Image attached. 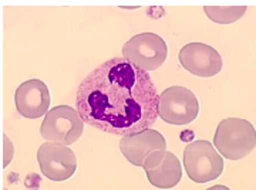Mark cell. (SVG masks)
Masks as SVG:
<instances>
[{
	"instance_id": "30bf717a",
	"label": "cell",
	"mask_w": 256,
	"mask_h": 190,
	"mask_svg": "<svg viewBox=\"0 0 256 190\" xmlns=\"http://www.w3.org/2000/svg\"><path fill=\"white\" fill-rule=\"evenodd\" d=\"M165 149V138L158 131L151 128L122 136V139L120 141V151L128 162L134 166H142L146 158L152 152Z\"/></svg>"
},
{
	"instance_id": "4fadbf2b",
	"label": "cell",
	"mask_w": 256,
	"mask_h": 190,
	"mask_svg": "<svg viewBox=\"0 0 256 190\" xmlns=\"http://www.w3.org/2000/svg\"><path fill=\"white\" fill-rule=\"evenodd\" d=\"M3 142L6 144V146H8V149H4V146H3V151L8 154V156H6V159L3 161V168H6L8 165H9V161L12 159V151H13V148H12V144H10V141L8 139V136L3 135Z\"/></svg>"
},
{
	"instance_id": "8992f818",
	"label": "cell",
	"mask_w": 256,
	"mask_h": 190,
	"mask_svg": "<svg viewBox=\"0 0 256 190\" xmlns=\"http://www.w3.org/2000/svg\"><path fill=\"white\" fill-rule=\"evenodd\" d=\"M200 114V102L184 87H170L158 95V117L172 125L191 124Z\"/></svg>"
},
{
	"instance_id": "9c48e42d",
	"label": "cell",
	"mask_w": 256,
	"mask_h": 190,
	"mask_svg": "<svg viewBox=\"0 0 256 190\" xmlns=\"http://www.w3.org/2000/svg\"><path fill=\"white\" fill-rule=\"evenodd\" d=\"M180 64L194 75L214 77L222 70V57L210 45L190 43L180 51Z\"/></svg>"
},
{
	"instance_id": "5b68a950",
	"label": "cell",
	"mask_w": 256,
	"mask_h": 190,
	"mask_svg": "<svg viewBox=\"0 0 256 190\" xmlns=\"http://www.w3.org/2000/svg\"><path fill=\"white\" fill-rule=\"evenodd\" d=\"M168 47L162 37L154 33H140L122 47V57L146 73L158 70L166 60Z\"/></svg>"
},
{
	"instance_id": "7c38bea8",
	"label": "cell",
	"mask_w": 256,
	"mask_h": 190,
	"mask_svg": "<svg viewBox=\"0 0 256 190\" xmlns=\"http://www.w3.org/2000/svg\"><path fill=\"white\" fill-rule=\"evenodd\" d=\"M206 16L220 24H229L242 17L246 11V6H205Z\"/></svg>"
},
{
	"instance_id": "7a4b0ae2",
	"label": "cell",
	"mask_w": 256,
	"mask_h": 190,
	"mask_svg": "<svg viewBox=\"0 0 256 190\" xmlns=\"http://www.w3.org/2000/svg\"><path fill=\"white\" fill-rule=\"evenodd\" d=\"M214 145L229 161L244 159L255 151V127L242 118H226L216 128Z\"/></svg>"
},
{
	"instance_id": "5bb4252c",
	"label": "cell",
	"mask_w": 256,
	"mask_h": 190,
	"mask_svg": "<svg viewBox=\"0 0 256 190\" xmlns=\"http://www.w3.org/2000/svg\"><path fill=\"white\" fill-rule=\"evenodd\" d=\"M181 139H182L184 142H186V141H194V132H191V131L186 132V134L182 132V134H181Z\"/></svg>"
},
{
	"instance_id": "ba28073f",
	"label": "cell",
	"mask_w": 256,
	"mask_h": 190,
	"mask_svg": "<svg viewBox=\"0 0 256 190\" xmlns=\"http://www.w3.org/2000/svg\"><path fill=\"white\" fill-rule=\"evenodd\" d=\"M142 168L150 183L156 189H172L182 178L180 159L166 149L152 152L146 159Z\"/></svg>"
},
{
	"instance_id": "277c9868",
	"label": "cell",
	"mask_w": 256,
	"mask_h": 190,
	"mask_svg": "<svg viewBox=\"0 0 256 190\" xmlns=\"http://www.w3.org/2000/svg\"><path fill=\"white\" fill-rule=\"evenodd\" d=\"M82 122L78 111L68 105H58L46 114L40 127V134L47 142L73 145L82 135Z\"/></svg>"
},
{
	"instance_id": "52a82bcc",
	"label": "cell",
	"mask_w": 256,
	"mask_h": 190,
	"mask_svg": "<svg viewBox=\"0 0 256 190\" xmlns=\"http://www.w3.org/2000/svg\"><path fill=\"white\" fill-rule=\"evenodd\" d=\"M37 162L47 179L63 182L70 179L77 169V159L72 149L66 145L46 142L38 148Z\"/></svg>"
},
{
	"instance_id": "3957f363",
	"label": "cell",
	"mask_w": 256,
	"mask_h": 190,
	"mask_svg": "<svg viewBox=\"0 0 256 190\" xmlns=\"http://www.w3.org/2000/svg\"><path fill=\"white\" fill-rule=\"evenodd\" d=\"M184 165L188 178L195 183H208L224 172V159L208 141H194L184 151Z\"/></svg>"
},
{
	"instance_id": "6da1fadb",
	"label": "cell",
	"mask_w": 256,
	"mask_h": 190,
	"mask_svg": "<svg viewBox=\"0 0 256 190\" xmlns=\"http://www.w3.org/2000/svg\"><path fill=\"white\" fill-rule=\"evenodd\" d=\"M76 107L86 124L126 136L156 124L158 92L150 74L124 57H114L82 80Z\"/></svg>"
},
{
	"instance_id": "8fae6325",
	"label": "cell",
	"mask_w": 256,
	"mask_h": 190,
	"mask_svg": "<svg viewBox=\"0 0 256 190\" xmlns=\"http://www.w3.org/2000/svg\"><path fill=\"white\" fill-rule=\"evenodd\" d=\"M50 91L40 80H28L18 85L14 94L16 109L22 117L36 119L48 112L50 107Z\"/></svg>"
}]
</instances>
